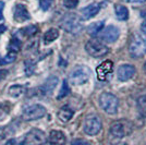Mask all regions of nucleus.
Returning a JSON list of instances; mask_svg holds the SVG:
<instances>
[{
	"mask_svg": "<svg viewBox=\"0 0 146 145\" xmlns=\"http://www.w3.org/2000/svg\"><path fill=\"white\" fill-rule=\"evenodd\" d=\"M99 105L108 115H116L119 108V99L112 93L105 92L99 96Z\"/></svg>",
	"mask_w": 146,
	"mask_h": 145,
	"instance_id": "1",
	"label": "nucleus"
},
{
	"mask_svg": "<svg viewBox=\"0 0 146 145\" xmlns=\"http://www.w3.org/2000/svg\"><path fill=\"white\" fill-rule=\"evenodd\" d=\"M91 70L86 66H76L73 69L70 75H69V81L72 85H82L85 84L86 82L91 78Z\"/></svg>",
	"mask_w": 146,
	"mask_h": 145,
	"instance_id": "2",
	"label": "nucleus"
},
{
	"mask_svg": "<svg viewBox=\"0 0 146 145\" xmlns=\"http://www.w3.org/2000/svg\"><path fill=\"white\" fill-rule=\"evenodd\" d=\"M129 51H130L131 57H133V58L142 57L146 51L145 37L142 36L141 34H134L132 38H131V42H130Z\"/></svg>",
	"mask_w": 146,
	"mask_h": 145,
	"instance_id": "3",
	"label": "nucleus"
},
{
	"mask_svg": "<svg viewBox=\"0 0 146 145\" xmlns=\"http://www.w3.org/2000/svg\"><path fill=\"white\" fill-rule=\"evenodd\" d=\"M61 27L71 34H79L83 30L81 19L76 14H68L61 21Z\"/></svg>",
	"mask_w": 146,
	"mask_h": 145,
	"instance_id": "4",
	"label": "nucleus"
},
{
	"mask_svg": "<svg viewBox=\"0 0 146 145\" xmlns=\"http://www.w3.org/2000/svg\"><path fill=\"white\" fill-rule=\"evenodd\" d=\"M47 141V136L44 131L39 129H32L22 139V145H44Z\"/></svg>",
	"mask_w": 146,
	"mask_h": 145,
	"instance_id": "5",
	"label": "nucleus"
},
{
	"mask_svg": "<svg viewBox=\"0 0 146 145\" xmlns=\"http://www.w3.org/2000/svg\"><path fill=\"white\" fill-rule=\"evenodd\" d=\"M85 50L90 56L95 57V58L104 57L109 53V48L104 43L96 41V39H92V41H88L86 43Z\"/></svg>",
	"mask_w": 146,
	"mask_h": 145,
	"instance_id": "6",
	"label": "nucleus"
},
{
	"mask_svg": "<svg viewBox=\"0 0 146 145\" xmlns=\"http://www.w3.org/2000/svg\"><path fill=\"white\" fill-rule=\"evenodd\" d=\"M46 114H47V110H46V108L44 106L35 104V105L27 106V107H25L23 109L22 118L26 121H33L43 118Z\"/></svg>",
	"mask_w": 146,
	"mask_h": 145,
	"instance_id": "7",
	"label": "nucleus"
},
{
	"mask_svg": "<svg viewBox=\"0 0 146 145\" xmlns=\"http://www.w3.org/2000/svg\"><path fill=\"white\" fill-rule=\"evenodd\" d=\"M102 120L96 115H88L83 123V130L87 135H96L102 130Z\"/></svg>",
	"mask_w": 146,
	"mask_h": 145,
	"instance_id": "8",
	"label": "nucleus"
},
{
	"mask_svg": "<svg viewBox=\"0 0 146 145\" xmlns=\"http://www.w3.org/2000/svg\"><path fill=\"white\" fill-rule=\"evenodd\" d=\"M110 134L116 138V139H122L124 138L127 134L130 133V130L128 128V124L124 123L123 121H116L111 124V127L109 129Z\"/></svg>",
	"mask_w": 146,
	"mask_h": 145,
	"instance_id": "9",
	"label": "nucleus"
},
{
	"mask_svg": "<svg viewBox=\"0 0 146 145\" xmlns=\"http://www.w3.org/2000/svg\"><path fill=\"white\" fill-rule=\"evenodd\" d=\"M17 131V124L12 122L7 124L6 127L0 128V145H7L13 138Z\"/></svg>",
	"mask_w": 146,
	"mask_h": 145,
	"instance_id": "10",
	"label": "nucleus"
},
{
	"mask_svg": "<svg viewBox=\"0 0 146 145\" xmlns=\"http://www.w3.org/2000/svg\"><path fill=\"white\" fill-rule=\"evenodd\" d=\"M119 36H120V30L115 25H109L103 32H100V38L106 43L116 42Z\"/></svg>",
	"mask_w": 146,
	"mask_h": 145,
	"instance_id": "11",
	"label": "nucleus"
},
{
	"mask_svg": "<svg viewBox=\"0 0 146 145\" xmlns=\"http://www.w3.org/2000/svg\"><path fill=\"white\" fill-rule=\"evenodd\" d=\"M112 68H113V63L112 61L106 60L104 61L102 65H99L96 69V73H97V78L100 81H106L108 79V76L111 75L112 73Z\"/></svg>",
	"mask_w": 146,
	"mask_h": 145,
	"instance_id": "12",
	"label": "nucleus"
},
{
	"mask_svg": "<svg viewBox=\"0 0 146 145\" xmlns=\"http://www.w3.org/2000/svg\"><path fill=\"white\" fill-rule=\"evenodd\" d=\"M118 79L122 81V82H125L129 81L130 79H132L135 74V68L132 65H121V66L118 68Z\"/></svg>",
	"mask_w": 146,
	"mask_h": 145,
	"instance_id": "13",
	"label": "nucleus"
},
{
	"mask_svg": "<svg viewBox=\"0 0 146 145\" xmlns=\"http://www.w3.org/2000/svg\"><path fill=\"white\" fill-rule=\"evenodd\" d=\"M13 15H14V20L19 22V23H22L25 22L27 20L31 19V14L27 10V8L24 5H21L18 3L14 7V11H13Z\"/></svg>",
	"mask_w": 146,
	"mask_h": 145,
	"instance_id": "14",
	"label": "nucleus"
},
{
	"mask_svg": "<svg viewBox=\"0 0 146 145\" xmlns=\"http://www.w3.org/2000/svg\"><path fill=\"white\" fill-rule=\"evenodd\" d=\"M58 82H59V79L57 76H55V75L49 76L48 79L45 81V83L40 86V88H39L40 92H42V94L43 95H50V94H52V92L56 88Z\"/></svg>",
	"mask_w": 146,
	"mask_h": 145,
	"instance_id": "15",
	"label": "nucleus"
},
{
	"mask_svg": "<svg viewBox=\"0 0 146 145\" xmlns=\"http://www.w3.org/2000/svg\"><path fill=\"white\" fill-rule=\"evenodd\" d=\"M48 141L50 145H64L67 142V138L63 132L59 130H52L49 133Z\"/></svg>",
	"mask_w": 146,
	"mask_h": 145,
	"instance_id": "16",
	"label": "nucleus"
},
{
	"mask_svg": "<svg viewBox=\"0 0 146 145\" xmlns=\"http://www.w3.org/2000/svg\"><path fill=\"white\" fill-rule=\"evenodd\" d=\"M100 3H91L87 7H85L84 9H82L81 11V15L83 20H90L91 18L95 17L99 10H100Z\"/></svg>",
	"mask_w": 146,
	"mask_h": 145,
	"instance_id": "17",
	"label": "nucleus"
},
{
	"mask_svg": "<svg viewBox=\"0 0 146 145\" xmlns=\"http://www.w3.org/2000/svg\"><path fill=\"white\" fill-rule=\"evenodd\" d=\"M73 115H74V111L70 108L69 106H64L58 111V118L59 120L62 122H68L72 119Z\"/></svg>",
	"mask_w": 146,
	"mask_h": 145,
	"instance_id": "18",
	"label": "nucleus"
},
{
	"mask_svg": "<svg viewBox=\"0 0 146 145\" xmlns=\"http://www.w3.org/2000/svg\"><path fill=\"white\" fill-rule=\"evenodd\" d=\"M104 29V22L103 21H97V22H94L92 24L88 25L87 27V33L91 35V36H96L97 34H99L102 30Z\"/></svg>",
	"mask_w": 146,
	"mask_h": 145,
	"instance_id": "19",
	"label": "nucleus"
},
{
	"mask_svg": "<svg viewBox=\"0 0 146 145\" xmlns=\"http://www.w3.org/2000/svg\"><path fill=\"white\" fill-rule=\"evenodd\" d=\"M58 37H59V31L57 29H50V30H48L45 33L44 42H45V44H50L54 41H56Z\"/></svg>",
	"mask_w": 146,
	"mask_h": 145,
	"instance_id": "20",
	"label": "nucleus"
},
{
	"mask_svg": "<svg viewBox=\"0 0 146 145\" xmlns=\"http://www.w3.org/2000/svg\"><path fill=\"white\" fill-rule=\"evenodd\" d=\"M116 15L117 19L120 21H125L129 19V10L127 7L124 6H116Z\"/></svg>",
	"mask_w": 146,
	"mask_h": 145,
	"instance_id": "21",
	"label": "nucleus"
},
{
	"mask_svg": "<svg viewBox=\"0 0 146 145\" xmlns=\"http://www.w3.org/2000/svg\"><path fill=\"white\" fill-rule=\"evenodd\" d=\"M25 93V87L22 85H12L9 88V94L12 97H20Z\"/></svg>",
	"mask_w": 146,
	"mask_h": 145,
	"instance_id": "22",
	"label": "nucleus"
},
{
	"mask_svg": "<svg viewBox=\"0 0 146 145\" xmlns=\"http://www.w3.org/2000/svg\"><path fill=\"white\" fill-rule=\"evenodd\" d=\"M37 32H38V27L36 25H30V26L23 27L20 31V33H22V35L25 37H32L33 35H35Z\"/></svg>",
	"mask_w": 146,
	"mask_h": 145,
	"instance_id": "23",
	"label": "nucleus"
},
{
	"mask_svg": "<svg viewBox=\"0 0 146 145\" xmlns=\"http://www.w3.org/2000/svg\"><path fill=\"white\" fill-rule=\"evenodd\" d=\"M21 49V42L20 39H18L17 37H13L10 42V45H9V51H12V53H15L18 54Z\"/></svg>",
	"mask_w": 146,
	"mask_h": 145,
	"instance_id": "24",
	"label": "nucleus"
},
{
	"mask_svg": "<svg viewBox=\"0 0 146 145\" xmlns=\"http://www.w3.org/2000/svg\"><path fill=\"white\" fill-rule=\"evenodd\" d=\"M10 108H11V106H10V104L8 103V102L0 104V121L6 118L7 115L10 111Z\"/></svg>",
	"mask_w": 146,
	"mask_h": 145,
	"instance_id": "25",
	"label": "nucleus"
},
{
	"mask_svg": "<svg viewBox=\"0 0 146 145\" xmlns=\"http://www.w3.org/2000/svg\"><path fill=\"white\" fill-rule=\"evenodd\" d=\"M69 93H70V88H69V85H68V82L64 80L63 81V83H62V86H61V90L59 92V94H58V99H61V98H63V97H66L69 95Z\"/></svg>",
	"mask_w": 146,
	"mask_h": 145,
	"instance_id": "26",
	"label": "nucleus"
},
{
	"mask_svg": "<svg viewBox=\"0 0 146 145\" xmlns=\"http://www.w3.org/2000/svg\"><path fill=\"white\" fill-rule=\"evenodd\" d=\"M137 107L142 114H146V95L142 96L137 100Z\"/></svg>",
	"mask_w": 146,
	"mask_h": 145,
	"instance_id": "27",
	"label": "nucleus"
},
{
	"mask_svg": "<svg viewBox=\"0 0 146 145\" xmlns=\"http://www.w3.org/2000/svg\"><path fill=\"white\" fill-rule=\"evenodd\" d=\"M79 5V0H63V6L67 9H74Z\"/></svg>",
	"mask_w": 146,
	"mask_h": 145,
	"instance_id": "28",
	"label": "nucleus"
},
{
	"mask_svg": "<svg viewBox=\"0 0 146 145\" xmlns=\"http://www.w3.org/2000/svg\"><path fill=\"white\" fill-rule=\"evenodd\" d=\"M51 2L52 0H39V6L44 11H47L51 6Z\"/></svg>",
	"mask_w": 146,
	"mask_h": 145,
	"instance_id": "29",
	"label": "nucleus"
},
{
	"mask_svg": "<svg viewBox=\"0 0 146 145\" xmlns=\"http://www.w3.org/2000/svg\"><path fill=\"white\" fill-rule=\"evenodd\" d=\"M71 145H90V143L84 140H75L71 143Z\"/></svg>",
	"mask_w": 146,
	"mask_h": 145,
	"instance_id": "30",
	"label": "nucleus"
},
{
	"mask_svg": "<svg viewBox=\"0 0 146 145\" xmlns=\"http://www.w3.org/2000/svg\"><path fill=\"white\" fill-rule=\"evenodd\" d=\"M7 75H8V71L7 70H0V81L6 79Z\"/></svg>",
	"mask_w": 146,
	"mask_h": 145,
	"instance_id": "31",
	"label": "nucleus"
},
{
	"mask_svg": "<svg viewBox=\"0 0 146 145\" xmlns=\"http://www.w3.org/2000/svg\"><path fill=\"white\" fill-rule=\"evenodd\" d=\"M3 7H5V3H3L2 1H0V20H2V18H3V14H2Z\"/></svg>",
	"mask_w": 146,
	"mask_h": 145,
	"instance_id": "32",
	"label": "nucleus"
},
{
	"mask_svg": "<svg viewBox=\"0 0 146 145\" xmlns=\"http://www.w3.org/2000/svg\"><path fill=\"white\" fill-rule=\"evenodd\" d=\"M141 31H142L144 34H146V20L142 23V25H141Z\"/></svg>",
	"mask_w": 146,
	"mask_h": 145,
	"instance_id": "33",
	"label": "nucleus"
},
{
	"mask_svg": "<svg viewBox=\"0 0 146 145\" xmlns=\"http://www.w3.org/2000/svg\"><path fill=\"white\" fill-rule=\"evenodd\" d=\"M7 31V27H6V25H3V24H0V35L1 34H3L5 32Z\"/></svg>",
	"mask_w": 146,
	"mask_h": 145,
	"instance_id": "34",
	"label": "nucleus"
},
{
	"mask_svg": "<svg viewBox=\"0 0 146 145\" xmlns=\"http://www.w3.org/2000/svg\"><path fill=\"white\" fill-rule=\"evenodd\" d=\"M2 65H6V61H5V58L0 57V66H2Z\"/></svg>",
	"mask_w": 146,
	"mask_h": 145,
	"instance_id": "35",
	"label": "nucleus"
},
{
	"mask_svg": "<svg viewBox=\"0 0 146 145\" xmlns=\"http://www.w3.org/2000/svg\"><path fill=\"white\" fill-rule=\"evenodd\" d=\"M141 15H142L144 19H146V10L145 11H142V12H141Z\"/></svg>",
	"mask_w": 146,
	"mask_h": 145,
	"instance_id": "36",
	"label": "nucleus"
},
{
	"mask_svg": "<svg viewBox=\"0 0 146 145\" xmlns=\"http://www.w3.org/2000/svg\"><path fill=\"white\" fill-rule=\"evenodd\" d=\"M143 68H144V73L146 74V62H145V65H144V67H143Z\"/></svg>",
	"mask_w": 146,
	"mask_h": 145,
	"instance_id": "37",
	"label": "nucleus"
},
{
	"mask_svg": "<svg viewBox=\"0 0 146 145\" xmlns=\"http://www.w3.org/2000/svg\"><path fill=\"white\" fill-rule=\"evenodd\" d=\"M129 2H134V1H140V0H127Z\"/></svg>",
	"mask_w": 146,
	"mask_h": 145,
	"instance_id": "38",
	"label": "nucleus"
},
{
	"mask_svg": "<svg viewBox=\"0 0 146 145\" xmlns=\"http://www.w3.org/2000/svg\"><path fill=\"white\" fill-rule=\"evenodd\" d=\"M141 2H144V1H146V0H140Z\"/></svg>",
	"mask_w": 146,
	"mask_h": 145,
	"instance_id": "39",
	"label": "nucleus"
}]
</instances>
